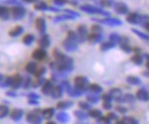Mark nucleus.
Segmentation results:
<instances>
[{
    "instance_id": "obj_1",
    "label": "nucleus",
    "mask_w": 149,
    "mask_h": 124,
    "mask_svg": "<svg viewBox=\"0 0 149 124\" xmlns=\"http://www.w3.org/2000/svg\"><path fill=\"white\" fill-rule=\"evenodd\" d=\"M74 87H77L83 93L88 90V81L84 76H78L74 78Z\"/></svg>"
},
{
    "instance_id": "obj_2",
    "label": "nucleus",
    "mask_w": 149,
    "mask_h": 124,
    "mask_svg": "<svg viewBox=\"0 0 149 124\" xmlns=\"http://www.w3.org/2000/svg\"><path fill=\"white\" fill-rule=\"evenodd\" d=\"M135 98L140 101H144V102H147L149 101V92L147 89L145 87H140L138 91H137V94H135Z\"/></svg>"
},
{
    "instance_id": "obj_3",
    "label": "nucleus",
    "mask_w": 149,
    "mask_h": 124,
    "mask_svg": "<svg viewBox=\"0 0 149 124\" xmlns=\"http://www.w3.org/2000/svg\"><path fill=\"white\" fill-rule=\"evenodd\" d=\"M26 121H28V123L30 124H41L43 117L39 114H37V113L33 112V113H29L26 115Z\"/></svg>"
},
{
    "instance_id": "obj_4",
    "label": "nucleus",
    "mask_w": 149,
    "mask_h": 124,
    "mask_svg": "<svg viewBox=\"0 0 149 124\" xmlns=\"http://www.w3.org/2000/svg\"><path fill=\"white\" fill-rule=\"evenodd\" d=\"M46 56H47V53H46V51L44 48H37L32 53V58L35 60H38V61H41V60L46 59Z\"/></svg>"
},
{
    "instance_id": "obj_5",
    "label": "nucleus",
    "mask_w": 149,
    "mask_h": 124,
    "mask_svg": "<svg viewBox=\"0 0 149 124\" xmlns=\"http://www.w3.org/2000/svg\"><path fill=\"white\" fill-rule=\"evenodd\" d=\"M12 15H13L14 18L20 20V18H22L25 15V9L22 8V7H14L12 9Z\"/></svg>"
},
{
    "instance_id": "obj_6",
    "label": "nucleus",
    "mask_w": 149,
    "mask_h": 124,
    "mask_svg": "<svg viewBox=\"0 0 149 124\" xmlns=\"http://www.w3.org/2000/svg\"><path fill=\"white\" fill-rule=\"evenodd\" d=\"M62 94H63V87H62V85H56V86H54L53 90H52V92H51V97L54 98V99L61 98Z\"/></svg>"
},
{
    "instance_id": "obj_7",
    "label": "nucleus",
    "mask_w": 149,
    "mask_h": 124,
    "mask_svg": "<svg viewBox=\"0 0 149 124\" xmlns=\"http://www.w3.org/2000/svg\"><path fill=\"white\" fill-rule=\"evenodd\" d=\"M23 84V77L21 75H15L13 77V84H12V89L13 90H17L18 87H21Z\"/></svg>"
},
{
    "instance_id": "obj_8",
    "label": "nucleus",
    "mask_w": 149,
    "mask_h": 124,
    "mask_svg": "<svg viewBox=\"0 0 149 124\" xmlns=\"http://www.w3.org/2000/svg\"><path fill=\"white\" fill-rule=\"evenodd\" d=\"M53 87H54L53 82H52V81H46V82L43 84V86H41V92H43L44 94H51Z\"/></svg>"
},
{
    "instance_id": "obj_9",
    "label": "nucleus",
    "mask_w": 149,
    "mask_h": 124,
    "mask_svg": "<svg viewBox=\"0 0 149 124\" xmlns=\"http://www.w3.org/2000/svg\"><path fill=\"white\" fill-rule=\"evenodd\" d=\"M9 115H10V119L13 121H20L22 119V116H23V110L20 109V108H15V109H13L10 112Z\"/></svg>"
},
{
    "instance_id": "obj_10",
    "label": "nucleus",
    "mask_w": 149,
    "mask_h": 124,
    "mask_svg": "<svg viewBox=\"0 0 149 124\" xmlns=\"http://www.w3.org/2000/svg\"><path fill=\"white\" fill-rule=\"evenodd\" d=\"M41 114H43V117L46 119V120H49L54 116L55 114V109L54 108H45L41 110Z\"/></svg>"
},
{
    "instance_id": "obj_11",
    "label": "nucleus",
    "mask_w": 149,
    "mask_h": 124,
    "mask_svg": "<svg viewBox=\"0 0 149 124\" xmlns=\"http://www.w3.org/2000/svg\"><path fill=\"white\" fill-rule=\"evenodd\" d=\"M36 26H37V29H38V31H39V32L44 33V32H45V30H46V23H45V20H44V18H38V20H37V22H36Z\"/></svg>"
},
{
    "instance_id": "obj_12",
    "label": "nucleus",
    "mask_w": 149,
    "mask_h": 124,
    "mask_svg": "<svg viewBox=\"0 0 149 124\" xmlns=\"http://www.w3.org/2000/svg\"><path fill=\"white\" fill-rule=\"evenodd\" d=\"M77 31H78L80 41H84V39H85L86 36H87V29H86V26H85V25H79L78 29H77Z\"/></svg>"
},
{
    "instance_id": "obj_13",
    "label": "nucleus",
    "mask_w": 149,
    "mask_h": 124,
    "mask_svg": "<svg viewBox=\"0 0 149 124\" xmlns=\"http://www.w3.org/2000/svg\"><path fill=\"white\" fill-rule=\"evenodd\" d=\"M126 18H127V22H130V23H132V24L139 23V21H140V16H139L137 13H130Z\"/></svg>"
},
{
    "instance_id": "obj_14",
    "label": "nucleus",
    "mask_w": 149,
    "mask_h": 124,
    "mask_svg": "<svg viewBox=\"0 0 149 124\" xmlns=\"http://www.w3.org/2000/svg\"><path fill=\"white\" fill-rule=\"evenodd\" d=\"M49 44H51V39H49V36H47V35H44V36L40 38V40H39V45H40L43 48L48 47Z\"/></svg>"
},
{
    "instance_id": "obj_15",
    "label": "nucleus",
    "mask_w": 149,
    "mask_h": 124,
    "mask_svg": "<svg viewBox=\"0 0 149 124\" xmlns=\"http://www.w3.org/2000/svg\"><path fill=\"white\" fill-rule=\"evenodd\" d=\"M116 12L119 13V14H126L129 12V8H127V6L125 3L119 2V3L116 5Z\"/></svg>"
},
{
    "instance_id": "obj_16",
    "label": "nucleus",
    "mask_w": 149,
    "mask_h": 124,
    "mask_svg": "<svg viewBox=\"0 0 149 124\" xmlns=\"http://www.w3.org/2000/svg\"><path fill=\"white\" fill-rule=\"evenodd\" d=\"M126 82L130 85H140L141 84V79L139 77H135V76H129V77H126Z\"/></svg>"
},
{
    "instance_id": "obj_17",
    "label": "nucleus",
    "mask_w": 149,
    "mask_h": 124,
    "mask_svg": "<svg viewBox=\"0 0 149 124\" xmlns=\"http://www.w3.org/2000/svg\"><path fill=\"white\" fill-rule=\"evenodd\" d=\"M109 93L111 94L112 99H115V100H117L118 98H121V97L123 96V92H122V90H121V89H117V87H114V89H111Z\"/></svg>"
},
{
    "instance_id": "obj_18",
    "label": "nucleus",
    "mask_w": 149,
    "mask_h": 124,
    "mask_svg": "<svg viewBox=\"0 0 149 124\" xmlns=\"http://www.w3.org/2000/svg\"><path fill=\"white\" fill-rule=\"evenodd\" d=\"M86 99H87V101L89 104H96V102H99L100 97L98 96V93H92L91 92V94H87L86 96Z\"/></svg>"
},
{
    "instance_id": "obj_19",
    "label": "nucleus",
    "mask_w": 149,
    "mask_h": 124,
    "mask_svg": "<svg viewBox=\"0 0 149 124\" xmlns=\"http://www.w3.org/2000/svg\"><path fill=\"white\" fill-rule=\"evenodd\" d=\"M67 92L69 93V96H71V97H79V96H81L83 94V92L81 91H79L77 87H71V86H69L68 89H67Z\"/></svg>"
},
{
    "instance_id": "obj_20",
    "label": "nucleus",
    "mask_w": 149,
    "mask_h": 124,
    "mask_svg": "<svg viewBox=\"0 0 149 124\" xmlns=\"http://www.w3.org/2000/svg\"><path fill=\"white\" fill-rule=\"evenodd\" d=\"M58 109H61V110H64V109H68L70 107H72V102L71 101H60L58 105H56Z\"/></svg>"
},
{
    "instance_id": "obj_21",
    "label": "nucleus",
    "mask_w": 149,
    "mask_h": 124,
    "mask_svg": "<svg viewBox=\"0 0 149 124\" xmlns=\"http://www.w3.org/2000/svg\"><path fill=\"white\" fill-rule=\"evenodd\" d=\"M37 64L35 63V62H29L28 64H26V67H25V70L29 73V74H35L36 73V70H37Z\"/></svg>"
},
{
    "instance_id": "obj_22",
    "label": "nucleus",
    "mask_w": 149,
    "mask_h": 124,
    "mask_svg": "<svg viewBox=\"0 0 149 124\" xmlns=\"http://www.w3.org/2000/svg\"><path fill=\"white\" fill-rule=\"evenodd\" d=\"M88 116H91V117H93V119H100V117H102V112L101 110H99V109H91L89 110V113H88Z\"/></svg>"
},
{
    "instance_id": "obj_23",
    "label": "nucleus",
    "mask_w": 149,
    "mask_h": 124,
    "mask_svg": "<svg viewBox=\"0 0 149 124\" xmlns=\"http://www.w3.org/2000/svg\"><path fill=\"white\" fill-rule=\"evenodd\" d=\"M56 119H58V121H60V122H62V123H67L68 121H69V115L67 114V113H59L58 115H56Z\"/></svg>"
},
{
    "instance_id": "obj_24",
    "label": "nucleus",
    "mask_w": 149,
    "mask_h": 124,
    "mask_svg": "<svg viewBox=\"0 0 149 124\" xmlns=\"http://www.w3.org/2000/svg\"><path fill=\"white\" fill-rule=\"evenodd\" d=\"M88 90L92 93H98V94L100 92H102V87L100 85H98V84H91V85H88Z\"/></svg>"
},
{
    "instance_id": "obj_25",
    "label": "nucleus",
    "mask_w": 149,
    "mask_h": 124,
    "mask_svg": "<svg viewBox=\"0 0 149 124\" xmlns=\"http://www.w3.org/2000/svg\"><path fill=\"white\" fill-rule=\"evenodd\" d=\"M131 61H132L133 63H135L137 66H140V64H142L144 59H142V56H141L140 54H135V55H133V56L131 58Z\"/></svg>"
},
{
    "instance_id": "obj_26",
    "label": "nucleus",
    "mask_w": 149,
    "mask_h": 124,
    "mask_svg": "<svg viewBox=\"0 0 149 124\" xmlns=\"http://www.w3.org/2000/svg\"><path fill=\"white\" fill-rule=\"evenodd\" d=\"M9 15H10V13H9L8 8H6V7H0V17H1V18L7 20V18L9 17Z\"/></svg>"
},
{
    "instance_id": "obj_27",
    "label": "nucleus",
    "mask_w": 149,
    "mask_h": 124,
    "mask_svg": "<svg viewBox=\"0 0 149 124\" xmlns=\"http://www.w3.org/2000/svg\"><path fill=\"white\" fill-rule=\"evenodd\" d=\"M8 114H9V109H8V107H7V106H5V105H0V119L6 117Z\"/></svg>"
},
{
    "instance_id": "obj_28",
    "label": "nucleus",
    "mask_w": 149,
    "mask_h": 124,
    "mask_svg": "<svg viewBox=\"0 0 149 124\" xmlns=\"http://www.w3.org/2000/svg\"><path fill=\"white\" fill-rule=\"evenodd\" d=\"M22 31H23V28H22V26H16V28H14V29L9 32V35H10L12 37H16V36L21 35Z\"/></svg>"
},
{
    "instance_id": "obj_29",
    "label": "nucleus",
    "mask_w": 149,
    "mask_h": 124,
    "mask_svg": "<svg viewBox=\"0 0 149 124\" xmlns=\"http://www.w3.org/2000/svg\"><path fill=\"white\" fill-rule=\"evenodd\" d=\"M124 99H125V102H130V104H134L135 102V96L131 94V93H127V94H124Z\"/></svg>"
},
{
    "instance_id": "obj_30",
    "label": "nucleus",
    "mask_w": 149,
    "mask_h": 124,
    "mask_svg": "<svg viewBox=\"0 0 149 124\" xmlns=\"http://www.w3.org/2000/svg\"><path fill=\"white\" fill-rule=\"evenodd\" d=\"M100 38H101L100 33H92L91 36H88V40H91L92 43H98V41H100Z\"/></svg>"
},
{
    "instance_id": "obj_31",
    "label": "nucleus",
    "mask_w": 149,
    "mask_h": 124,
    "mask_svg": "<svg viewBox=\"0 0 149 124\" xmlns=\"http://www.w3.org/2000/svg\"><path fill=\"white\" fill-rule=\"evenodd\" d=\"M33 39H35V37H33L32 35H25L24 38H23V43H24L25 45H30V44H32Z\"/></svg>"
},
{
    "instance_id": "obj_32",
    "label": "nucleus",
    "mask_w": 149,
    "mask_h": 124,
    "mask_svg": "<svg viewBox=\"0 0 149 124\" xmlns=\"http://www.w3.org/2000/svg\"><path fill=\"white\" fill-rule=\"evenodd\" d=\"M45 73H46V68H44V67H41V68H37V70H36V73L33 74L37 78H39V77H43V75H45Z\"/></svg>"
},
{
    "instance_id": "obj_33",
    "label": "nucleus",
    "mask_w": 149,
    "mask_h": 124,
    "mask_svg": "<svg viewBox=\"0 0 149 124\" xmlns=\"http://www.w3.org/2000/svg\"><path fill=\"white\" fill-rule=\"evenodd\" d=\"M74 115H76L78 119H80V120H85V119L88 116V114H86V113L83 112V110H76V112H74Z\"/></svg>"
},
{
    "instance_id": "obj_34",
    "label": "nucleus",
    "mask_w": 149,
    "mask_h": 124,
    "mask_svg": "<svg viewBox=\"0 0 149 124\" xmlns=\"http://www.w3.org/2000/svg\"><path fill=\"white\" fill-rule=\"evenodd\" d=\"M45 82H46V81H45L43 77H39V78H37V82L32 84V87H39V86H43V84H44Z\"/></svg>"
},
{
    "instance_id": "obj_35",
    "label": "nucleus",
    "mask_w": 149,
    "mask_h": 124,
    "mask_svg": "<svg viewBox=\"0 0 149 124\" xmlns=\"http://www.w3.org/2000/svg\"><path fill=\"white\" fill-rule=\"evenodd\" d=\"M114 46H115V43H112V41L110 40V41H108V43H104V44L101 46V49L106 51V49H109V48H111V47H114Z\"/></svg>"
},
{
    "instance_id": "obj_36",
    "label": "nucleus",
    "mask_w": 149,
    "mask_h": 124,
    "mask_svg": "<svg viewBox=\"0 0 149 124\" xmlns=\"http://www.w3.org/2000/svg\"><path fill=\"white\" fill-rule=\"evenodd\" d=\"M79 108L83 110H91V105L87 102H79Z\"/></svg>"
},
{
    "instance_id": "obj_37",
    "label": "nucleus",
    "mask_w": 149,
    "mask_h": 124,
    "mask_svg": "<svg viewBox=\"0 0 149 124\" xmlns=\"http://www.w3.org/2000/svg\"><path fill=\"white\" fill-rule=\"evenodd\" d=\"M116 110H117L119 114H126V113H127V108L124 107L123 105H118V106L116 107Z\"/></svg>"
},
{
    "instance_id": "obj_38",
    "label": "nucleus",
    "mask_w": 149,
    "mask_h": 124,
    "mask_svg": "<svg viewBox=\"0 0 149 124\" xmlns=\"http://www.w3.org/2000/svg\"><path fill=\"white\" fill-rule=\"evenodd\" d=\"M124 119L126 120V122L129 124H139V121H138L137 119H134V117L129 116V117H124Z\"/></svg>"
},
{
    "instance_id": "obj_39",
    "label": "nucleus",
    "mask_w": 149,
    "mask_h": 124,
    "mask_svg": "<svg viewBox=\"0 0 149 124\" xmlns=\"http://www.w3.org/2000/svg\"><path fill=\"white\" fill-rule=\"evenodd\" d=\"M101 31H102V29H101V26H100V25L95 24V25H93V26H92V33H100Z\"/></svg>"
},
{
    "instance_id": "obj_40",
    "label": "nucleus",
    "mask_w": 149,
    "mask_h": 124,
    "mask_svg": "<svg viewBox=\"0 0 149 124\" xmlns=\"http://www.w3.org/2000/svg\"><path fill=\"white\" fill-rule=\"evenodd\" d=\"M102 100H103V101H109V102H111L112 97H111L110 93H107V94H103V96H102Z\"/></svg>"
},
{
    "instance_id": "obj_41",
    "label": "nucleus",
    "mask_w": 149,
    "mask_h": 124,
    "mask_svg": "<svg viewBox=\"0 0 149 124\" xmlns=\"http://www.w3.org/2000/svg\"><path fill=\"white\" fill-rule=\"evenodd\" d=\"M103 108H104L106 110H110V109L112 108L111 102H109V101H103Z\"/></svg>"
},
{
    "instance_id": "obj_42",
    "label": "nucleus",
    "mask_w": 149,
    "mask_h": 124,
    "mask_svg": "<svg viewBox=\"0 0 149 124\" xmlns=\"http://www.w3.org/2000/svg\"><path fill=\"white\" fill-rule=\"evenodd\" d=\"M3 84L6 86H12V84H13V77H7L5 79V82H3Z\"/></svg>"
},
{
    "instance_id": "obj_43",
    "label": "nucleus",
    "mask_w": 149,
    "mask_h": 124,
    "mask_svg": "<svg viewBox=\"0 0 149 124\" xmlns=\"http://www.w3.org/2000/svg\"><path fill=\"white\" fill-rule=\"evenodd\" d=\"M121 47H122V49H123L124 52H126V53L131 52V48H130V46H129V45H126V44H124V43H122Z\"/></svg>"
},
{
    "instance_id": "obj_44",
    "label": "nucleus",
    "mask_w": 149,
    "mask_h": 124,
    "mask_svg": "<svg viewBox=\"0 0 149 124\" xmlns=\"http://www.w3.org/2000/svg\"><path fill=\"white\" fill-rule=\"evenodd\" d=\"M106 117H107L108 120H110V121H112V120H117V115H116L115 113H109Z\"/></svg>"
},
{
    "instance_id": "obj_45",
    "label": "nucleus",
    "mask_w": 149,
    "mask_h": 124,
    "mask_svg": "<svg viewBox=\"0 0 149 124\" xmlns=\"http://www.w3.org/2000/svg\"><path fill=\"white\" fill-rule=\"evenodd\" d=\"M31 86V79L30 78H26L25 81H24V84H23V87H25V89H28V87H30Z\"/></svg>"
},
{
    "instance_id": "obj_46",
    "label": "nucleus",
    "mask_w": 149,
    "mask_h": 124,
    "mask_svg": "<svg viewBox=\"0 0 149 124\" xmlns=\"http://www.w3.org/2000/svg\"><path fill=\"white\" fill-rule=\"evenodd\" d=\"M111 0H101V5L102 6H111Z\"/></svg>"
},
{
    "instance_id": "obj_47",
    "label": "nucleus",
    "mask_w": 149,
    "mask_h": 124,
    "mask_svg": "<svg viewBox=\"0 0 149 124\" xmlns=\"http://www.w3.org/2000/svg\"><path fill=\"white\" fill-rule=\"evenodd\" d=\"M36 8H37V9H46L47 6H46L45 3H38V5H36Z\"/></svg>"
},
{
    "instance_id": "obj_48",
    "label": "nucleus",
    "mask_w": 149,
    "mask_h": 124,
    "mask_svg": "<svg viewBox=\"0 0 149 124\" xmlns=\"http://www.w3.org/2000/svg\"><path fill=\"white\" fill-rule=\"evenodd\" d=\"M29 99H36V100H38L39 99V96L37 93H30L29 94Z\"/></svg>"
},
{
    "instance_id": "obj_49",
    "label": "nucleus",
    "mask_w": 149,
    "mask_h": 124,
    "mask_svg": "<svg viewBox=\"0 0 149 124\" xmlns=\"http://www.w3.org/2000/svg\"><path fill=\"white\" fill-rule=\"evenodd\" d=\"M29 104H30V105H38V100H36V99H30V100H29Z\"/></svg>"
},
{
    "instance_id": "obj_50",
    "label": "nucleus",
    "mask_w": 149,
    "mask_h": 124,
    "mask_svg": "<svg viewBox=\"0 0 149 124\" xmlns=\"http://www.w3.org/2000/svg\"><path fill=\"white\" fill-rule=\"evenodd\" d=\"M117 124H129V123L126 122L125 119H123V120H121V121H117Z\"/></svg>"
},
{
    "instance_id": "obj_51",
    "label": "nucleus",
    "mask_w": 149,
    "mask_h": 124,
    "mask_svg": "<svg viewBox=\"0 0 149 124\" xmlns=\"http://www.w3.org/2000/svg\"><path fill=\"white\" fill-rule=\"evenodd\" d=\"M54 1H55L58 5H63V3L66 2V0H54Z\"/></svg>"
},
{
    "instance_id": "obj_52",
    "label": "nucleus",
    "mask_w": 149,
    "mask_h": 124,
    "mask_svg": "<svg viewBox=\"0 0 149 124\" xmlns=\"http://www.w3.org/2000/svg\"><path fill=\"white\" fill-rule=\"evenodd\" d=\"M7 96H9V97H15V92H14V91H9V92H7Z\"/></svg>"
},
{
    "instance_id": "obj_53",
    "label": "nucleus",
    "mask_w": 149,
    "mask_h": 124,
    "mask_svg": "<svg viewBox=\"0 0 149 124\" xmlns=\"http://www.w3.org/2000/svg\"><path fill=\"white\" fill-rule=\"evenodd\" d=\"M144 26H145V28H146V29H147V30L149 31V21H148V22H146V23L144 24Z\"/></svg>"
},
{
    "instance_id": "obj_54",
    "label": "nucleus",
    "mask_w": 149,
    "mask_h": 124,
    "mask_svg": "<svg viewBox=\"0 0 149 124\" xmlns=\"http://www.w3.org/2000/svg\"><path fill=\"white\" fill-rule=\"evenodd\" d=\"M144 75L147 76V77H149V71H144Z\"/></svg>"
},
{
    "instance_id": "obj_55",
    "label": "nucleus",
    "mask_w": 149,
    "mask_h": 124,
    "mask_svg": "<svg viewBox=\"0 0 149 124\" xmlns=\"http://www.w3.org/2000/svg\"><path fill=\"white\" fill-rule=\"evenodd\" d=\"M46 124H56V123H54V122H52V121H48Z\"/></svg>"
},
{
    "instance_id": "obj_56",
    "label": "nucleus",
    "mask_w": 149,
    "mask_h": 124,
    "mask_svg": "<svg viewBox=\"0 0 149 124\" xmlns=\"http://www.w3.org/2000/svg\"><path fill=\"white\" fill-rule=\"evenodd\" d=\"M146 67H147V68L149 69V61H147V63H146Z\"/></svg>"
},
{
    "instance_id": "obj_57",
    "label": "nucleus",
    "mask_w": 149,
    "mask_h": 124,
    "mask_svg": "<svg viewBox=\"0 0 149 124\" xmlns=\"http://www.w3.org/2000/svg\"><path fill=\"white\" fill-rule=\"evenodd\" d=\"M2 79H3V77H2L1 75H0V82H2Z\"/></svg>"
},
{
    "instance_id": "obj_58",
    "label": "nucleus",
    "mask_w": 149,
    "mask_h": 124,
    "mask_svg": "<svg viewBox=\"0 0 149 124\" xmlns=\"http://www.w3.org/2000/svg\"><path fill=\"white\" fill-rule=\"evenodd\" d=\"M25 1H35V0H25Z\"/></svg>"
}]
</instances>
